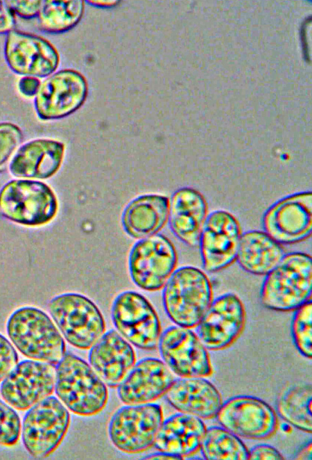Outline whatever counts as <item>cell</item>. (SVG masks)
I'll return each mask as SVG.
<instances>
[{"label":"cell","mask_w":312,"mask_h":460,"mask_svg":"<svg viewBox=\"0 0 312 460\" xmlns=\"http://www.w3.org/2000/svg\"><path fill=\"white\" fill-rule=\"evenodd\" d=\"M85 10L83 0L43 1L38 15L40 28L49 33H61L76 26Z\"/></svg>","instance_id":"obj_28"},{"label":"cell","mask_w":312,"mask_h":460,"mask_svg":"<svg viewBox=\"0 0 312 460\" xmlns=\"http://www.w3.org/2000/svg\"><path fill=\"white\" fill-rule=\"evenodd\" d=\"M311 299L295 310L291 322V335L297 351L304 357H312Z\"/></svg>","instance_id":"obj_30"},{"label":"cell","mask_w":312,"mask_h":460,"mask_svg":"<svg viewBox=\"0 0 312 460\" xmlns=\"http://www.w3.org/2000/svg\"><path fill=\"white\" fill-rule=\"evenodd\" d=\"M164 395L175 409L201 419L216 417L223 403L218 390L200 377L174 379Z\"/></svg>","instance_id":"obj_22"},{"label":"cell","mask_w":312,"mask_h":460,"mask_svg":"<svg viewBox=\"0 0 312 460\" xmlns=\"http://www.w3.org/2000/svg\"><path fill=\"white\" fill-rule=\"evenodd\" d=\"M284 254L281 245L266 232L252 230L241 235L236 259L243 270L266 275Z\"/></svg>","instance_id":"obj_26"},{"label":"cell","mask_w":312,"mask_h":460,"mask_svg":"<svg viewBox=\"0 0 312 460\" xmlns=\"http://www.w3.org/2000/svg\"><path fill=\"white\" fill-rule=\"evenodd\" d=\"M241 235L239 222L230 213L223 210L209 213L198 243L204 269L214 272L231 265L236 257Z\"/></svg>","instance_id":"obj_18"},{"label":"cell","mask_w":312,"mask_h":460,"mask_svg":"<svg viewBox=\"0 0 312 460\" xmlns=\"http://www.w3.org/2000/svg\"><path fill=\"white\" fill-rule=\"evenodd\" d=\"M65 146L59 140L39 138L31 140L18 148L9 169L19 178L46 179L53 176L60 168Z\"/></svg>","instance_id":"obj_21"},{"label":"cell","mask_w":312,"mask_h":460,"mask_svg":"<svg viewBox=\"0 0 312 460\" xmlns=\"http://www.w3.org/2000/svg\"><path fill=\"white\" fill-rule=\"evenodd\" d=\"M177 262L172 242L163 234L155 233L132 245L128 256L130 276L139 288L159 290L175 270Z\"/></svg>","instance_id":"obj_10"},{"label":"cell","mask_w":312,"mask_h":460,"mask_svg":"<svg viewBox=\"0 0 312 460\" xmlns=\"http://www.w3.org/2000/svg\"><path fill=\"white\" fill-rule=\"evenodd\" d=\"M200 450L207 460H248V449L239 436L223 427L206 428Z\"/></svg>","instance_id":"obj_29"},{"label":"cell","mask_w":312,"mask_h":460,"mask_svg":"<svg viewBox=\"0 0 312 460\" xmlns=\"http://www.w3.org/2000/svg\"><path fill=\"white\" fill-rule=\"evenodd\" d=\"M163 361L153 357L140 359L117 387V395L125 404L153 402L164 395L174 380Z\"/></svg>","instance_id":"obj_19"},{"label":"cell","mask_w":312,"mask_h":460,"mask_svg":"<svg viewBox=\"0 0 312 460\" xmlns=\"http://www.w3.org/2000/svg\"><path fill=\"white\" fill-rule=\"evenodd\" d=\"M70 424V414L60 400L50 395L30 409L21 426L23 445L34 459L51 454L65 436Z\"/></svg>","instance_id":"obj_7"},{"label":"cell","mask_w":312,"mask_h":460,"mask_svg":"<svg viewBox=\"0 0 312 460\" xmlns=\"http://www.w3.org/2000/svg\"><path fill=\"white\" fill-rule=\"evenodd\" d=\"M245 322L242 301L234 293H227L211 301L196 327V334L207 350H220L237 339Z\"/></svg>","instance_id":"obj_17"},{"label":"cell","mask_w":312,"mask_h":460,"mask_svg":"<svg viewBox=\"0 0 312 460\" xmlns=\"http://www.w3.org/2000/svg\"><path fill=\"white\" fill-rule=\"evenodd\" d=\"M15 17L6 1H0V35L7 34L14 29Z\"/></svg>","instance_id":"obj_36"},{"label":"cell","mask_w":312,"mask_h":460,"mask_svg":"<svg viewBox=\"0 0 312 460\" xmlns=\"http://www.w3.org/2000/svg\"><path fill=\"white\" fill-rule=\"evenodd\" d=\"M157 347L164 363L180 377H207L213 372L207 349L191 329L168 327Z\"/></svg>","instance_id":"obj_12"},{"label":"cell","mask_w":312,"mask_h":460,"mask_svg":"<svg viewBox=\"0 0 312 460\" xmlns=\"http://www.w3.org/2000/svg\"><path fill=\"white\" fill-rule=\"evenodd\" d=\"M41 81L33 76H23L18 82V89L26 97H33L37 93Z\"/></svg>","instance_id":"obj_37"},{"label":"cell","mask_w":312,"mask_h":460,"mask_svg":"<svg viewBox=\"0 0 312 460\" xmlns=\"http://www.w3.org/2000/svg\"><path fill=\"white\" fill-rule=\"evenodd\" d=\"M162 302L165 312L177 326L196 327L212 301L209 277L193 266L173 271L164 286Z\"/></svg>","instance_id":"obj_4"},{"label":"cell","mask_w":312,"mask_h":460,"mask_svg":"<svg viewBox=\"0 0 312 460\" xmlns=\"http://www.w3.org/2000/svg\"><path fill=\"white\" fill-rule=\"evenodd\" d=\"M4 57L9 68L24 76L47 77L60 63L59 53L48 40L14 29L6 34Z\"/></svg>","instance_id":"obj_16"},{"label":"cell","mask_w":312,"mask_h":460,"mask_svg":"<svg viewBox=\"0 0 312 460\" xmlns=\"http://www.w3.org/2000/svg\"><path fill=\"white\" fill-rule=\"evenodd\" d=\"M55 385V367L35 360L17 363L1 381L0 393L12 407L28 410L51 395Z\"/></svg>","instance_id":"obj_14"},{"label":"cell","mask_w":312,"mask_h":460,"mask_svg":"<svg viewBox=\"0 0 312 460\" xmlns=\"http://www.w3.org/2000/svg\"><path fill=\"white\" fill-rule=\"evenodd\" d=\"M295 459H311V440L300 449L295 456Z\"/></svg>","instance_id":"obj_38"},{"label":"cell","mask_w":312,"mask_h":460,"mask_svg":"<svg viewBox=\"0 0 312 460\" xmlns=\"http://www.w3.org/2000/svg\"><path fill=\"white\" fill-rule=\"evenodd\" d=\"M217 422L239 437L261 440L270 438L277 428L275 411L263 400L250 395H237L223 402Z\"/></svg>","instance_id":"obj_13"},{"label":"cell","mask_w":312,"mask_h":460,"mask_svg":"<svg viewBox=\"0 0 312 460\" xmlns=\"http://www.w3.org/2000/svg\"><path fill=\"white\" fill-rule=\"evenodd\" d=\"M111 318L116 331L128 343L145 350L157 347L161 323L152 304L140 293L126 290L117 295Z\"/></svg>","instance_id":"obj_9"},{"label":"cell","mask_w":312,"mask_h":460,"mask_svg":"<svg viewBox=\"0 0 312 460\" xmlns=\"http://www.w3.org/2000/svg\"><path fill=\"white\" fill-rule=\"evenodd\" d=\"M87 2L90 5L98 8H112L119 3L118 1H87Z\"/></svg>","instance_id":"obj_40"},{"label":"cell","mask_w":312,"mask_h":460,"mask_svg":"<svg viewBox=\"0 0 312 460\" xmlns=\"http://www.w3.org/2000/svg\"><path fill=\"white\" fill-rule=\"evenodd\" d=\"M48 310L60 334L76 348L89 350L105 332L101 311L82 294L58 295L49 301Z\"/></svg>","instance_id":"obj_5"},{"label":"cell","mask_w":312,"mask_h":460,"mask_svg":"<svg viewBox=\"0 0 312 460\" xmlns=\"http://www.w3.org/2000/svg\"><path fill=\"white\" fill-rule=\"evenodd\" d=\"M18 363V355L11 343L0 334V381Z\"/></svg>","instance_id":"obj_33"},{"label":"cell","mask_w":312,"mask_h":460,"mask_svg":"<svg viewBox=\"0 0 312 460\" xmlns=\"http://www.w3.org/2000/svg\"><path fill=\"white\" fill-rule=\"evenodd\" d=\"M7 334L26 357L55 367L66 353L65 343L54 322L42 310L24 306L6 322Z\"/></svg>","instance_id":"obj_1"},{"label":"cell","mask_w":312,"mask_h":460,"mask_svg":"<svg viewBox=\"0 0 312 460\" xmlns=\"http://www.w3.org/2000/svg\"><path fill=\"white\" fill-rule=\"evenodd\" d=\"M145 459H180L179 457L162 452L153 453L144 457Z\"/></svg>","instance_id":"obj_39"},{"label":"cell","mask_w":312,"mask_h":460,"mask_svg":"<svg viewBox=\"0 0 312 460\" xmlns=\"http://www.w3.org/2000/svg\"><path fill=\"white\" fill-rule=\"evenodd\" d=\"M284 457L274 447L260 443L248 450V460H282Z\"/></svg>","instance_id":"obj_35"},{"label":"cell","mask_w":312,"mask_h":460,"mask_svg":"<svg viewBox=\"0 0 312 460\" xmlns=\"http://www.w3.org/2000/svg\"><path fill=\"white\" fill-rule=\"evenodd\" d=\"M89 363L106 386L117 388L136 361L130 343L114 329L105 332L89 348Z\"/></svg>","instance_id":"obj_20"},{"label":"cell","mask_w":312,"mask_h":460,"mask_svg":"<svg viewBox=\"0 0 312 460\" xmlns=\"http://www.w3.org/2000/svg\"><path fill=\"white\" fill-rule=\"evenodd\" d=\"M205 429L201 418L185 413H177L163 420L153 446L159 452L182 459L200 450Z\"/></svg>","instance_id":"obj_24"},{"label":"cell","mask_w":312,"mask_h":460,"mask_svg":"<svg viewBox=\"0 0 312 460\" xmlns=\"http://www.w3.org/2000/svg\"><path fill=\"white\" fill-rule=\"evenodd\" d=\"M21 129L12 122H0V173L6 170L7 163L23 141Z\"/></svg>","instance_id":"obj_32"},{"label":"cell","mask_w":312,"mask_h":460,"mask_svg":"<svg viewBox=\"0 0 312 460\" xmlns=\"http://www.w3.org/2000/svg\"><path fill=\"white\" fill-rule=\"evenodd\" d=\"M264 232L279 244H293L309 238L312 231V193L302 192L273 204L262 219Z\"/></svg>","instance_id":"obj_15"},{"label":"cell","mask_w":312,"mask_h":460,"mask_svg":"<svg viewBox=\"0 0 312 460\" xmlns=\"http://www.w3.org/2000/svg\"><path fill=\"white\" fill-rule=\"evenodd\" d=\"M311 384H297L281 392L277 399V410L278 415L293 427L311 433Z\"/></svg>","instance_id":"obj_27"},{"label":"cell","mask_w":312,"mask_h":460,"mask_svg":"<svg viewBox=\"0 0 312 460\" xmlns=\"http://www.w3.org/2000/svg\"><path fill=\"white\" fill-rule=\"evenodd\" d=\"M14 14L29 19L38 16L43 1H6Z\"/></svg>","instance_id":"obj_34"},{"label":"cell","mask_w":312,"mask_h":460,"mask_svg":"<svg viewBox=\"0 0 312 460\" xmlns=\"http://www.w3.org/2000/svg\"><path fill=\"white\" fill-rule=\"evenodd\" d=\"M54 390L68 410L81 416L98 414L108 400L105 384L89 363L71 353L66 352L55 367Z\"/></svg>","instance_id":"obj_2"},{"label":"cell","mask_w":312,"mask_h":460,"mask_svg":"<svg viewBox=\"0 0 312 460\" xmlns=\"http://www.w3.org/2000/svg\"><path fill=\"white\" fill-rule=\"evenodd\" d=\"M207 215L203 195L188 187L181 188L169 200L168 225L175 236L185 245L198 246L200 232Z\"/></svg>","instance_id":"obj_23"},{"label":"cell","mask_w":312,"mask_h":460,"mask_svg":"<svg viewBox=\"0 0 312 460\" xmlns=\"http://www.w3.org/2000/svg\"><path fill=\"white\" fill-rule=\"evenodd\" d=\"M87 95L85 76L73 69H63L41 82L35 97V110L42 120L62 119L78 110Z\"/></svg>","instance_id":"obj_11"},{"label":"cell","mask_w":312,"mask_h":460,"mask_svg":"<svg viewBox=\"0 0 312 460\" xmlns=\"http://www.w3.org/2000/svg\"><path fill=\"white\" fill-rule=\"evenodd\" d=\"M58 210L55 194L46 183L12 180L0 190V215L15 223L39 227L53 220Z\"/></svg>","instance_id":"obj_6"},{"label":"cell","mask_w":312,"mask_h":460,"mask_svg":"<svg viewBox=\"0 0 312 460\" xmlns=\"http://www.w3.org/2000/svg\"><path fill=\"white\" fill-rule=\"evenodd\" d=\"M169 199L159 194H144L124 208L121 222L129 236L141 239L157 233L168 220Z\"/></svg>","instance_id":"obj_25"},{"label":"cell","mask_w":312,"mask_h":460,"mask_svg":"<svg viewBox=\"0 0 312 460\" xmlns=\"http://www.w3.org/2000/svg\"><path fill=\"white\" fill-rule=\"evenodd\" d=\"M312 259L299 252L285 254L263 279L261 304L277 311H295L311 299Z\"/></svg>","instance_id":"obj_3"},{"label":"cell","mask_w":312,"mask_h":460,"mask_svg":"<svg viewBox=\"0 0 312 460\" xmlns=\"http://www.w3.org/2000/svg\"><path fill=\"white\" fill-rule=\"evenodd\" d=\"M21 432V423L18 413L13 407L0 400V445H16Z\"/></svg>","instance_id":"obj_31"},{"label":"cell","mask_w":312,"mask_h":460,"mask_svg":"<svg viewBox=\"0 0 312 460\" xmlns=\"http://www.w3.org/2000/svg\"><path fill=\"white\" fill-rule=\"evenodd\" d=\"M164 420L157 403L125 404L111 416L107 434L112 445L126 454H138L153 446Z\"/></svg>","instance_id":"obj_8"}]
</instances>
